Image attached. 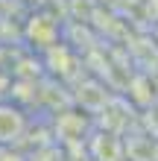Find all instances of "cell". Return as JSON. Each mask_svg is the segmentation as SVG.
Instances as JSON below:
<instances>
[{"label": "cell", "instance_id": "obj_1", "mask_svg": "<svg viewBox=\"0 0 158 161\" xmlns=\"http://www.w3.org/2000/svg\"><path fill=\"white\" fill-rule=\"evenodd\" d=\"M26 132V117L21 108L0 103V144H15Z\"/></svg>", "mask_w": 158, "mask_h": 161}]
</instances>
